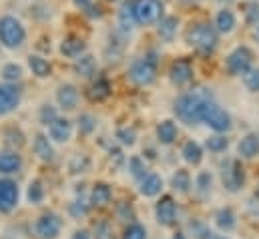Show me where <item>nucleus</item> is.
Returning a JSON list of instances; mask_svg holds the SVG:
<instances>
[{"label": "nucleus", "instance_id": "nucleus-35", "mask_svg": "<svg viewBox=\"0 0 259 239\" xmlns=\"http://www.w3.org/2000/svg\"><path fill=\"white\" fill-rule=\"evenodd\" d=\"M89 167H91V159H89L84 153H76V155L70 159V163H68V169H70V173H72V175L87 173V171H89Z\"/></svg>", "mask_w": 259, "mask_h": 239}, {"label": "nucleus", "instance_id": "nucleus-41", "mask_svg": "<svg viewBox=\"0 0 259 239\" xmlns=\"http://www.w3.org/2000/svg\"><path fill=\"white\" fill-rule=\"evenodd\" d=\"M91 211V205L80 197V199H74L70 205H68V213L74 217V219H80V217H84L87 213Z\"/></svg>", "mask_w": 259, "mask_h": 239}, {"label": "nucleus", "instance_id": "nucleus-42", "mask_svg": "<svg viewBox=\"0 0 259 239\" xmlns=\"http://www.w3.org/2000/svg\"><path fill=\"white\" fill-rule=\"evenodd\" d=\"M211 185H213V175H211L209 171H201V173L197 175L195 187H197V191H199L201 195H207V193L211 191Z\"/></svg>", "mask_w": 259, "mask_h": 239}, {"label": "nucleus", "instance_id": "nucleus-39", "mask_svg": "<svg viewBox=\"0 0 259 239\" xmlns=\"http://www.w3.org/2000/svg\"><path fill=\"white\" fill-rule=\"evenodd\" d=\"M129 171H131V175H133V179H137V181H141L149 171H147V167H145V161L141 159V157H131L129 159Z\"/></svg>", "mask_w": 259, "mask_h": 239}, {"label": "nucleus", "instance_id": "nucleus-7", "mask_svg": "<svg viewBox=\"0 0 259 239\" xmlns=\"http://www.w3.org/2000/svg\"><path fill=\"white\" fill-rule=\"evenodd\" d=\"M221 181H223V187L229 193H239L243 189V185H245V169H243L239 159H231V161H227L223 165Z\"/></svg>", "mask_w": 259, "mask_h": 239}, {"label": "nucleus", "instance_id": "nucleus-22", "mask_svg": "<svg viewBox=\"0 0 259 239\" xmlns=\"http://www.w3.org/2000/svg\"><path fill=\"white\" fill-rule=\"evenodd\" d=\"M72 70L80 78H93L97 74V60H95V57H91V55H80L78 59H74Z\"/></svg>", "mask_w": 259, "mask_h": 239}, {"label": "nucleus", "instance_id": "nucleus-23", "mask_svg": "<svg viewBox=\"0 0 259 239\" xmlns=\"http://www.w3.org/2000/svg\"><path fill=\"white\" fill-rule=\"evenodd\" d=\"M177 135H179V129H177L175 121L165 119L157 125V141L161 145H173L175 139H177Z\"/></svg>", "mask_w": 259, "mask_h": 239}, {"label": "nucleus", "instance_id": "nucleus-33", "mask_svg": "<svg viewBox=\"0 0 259 239\" xmlns=\"http://www.w3.org/2000/svg\"><path fill=\"white\" fill-rule=\"evenodd\" d=\"M205 147L211 153H225L227 147H229V139L225 137V133H217V135H213L205 141Z\"/></svg>", "mask_w": 259, "mask_h": 239}, {"label": "nucleus", "instance_id": "nucleus-44", "mask_svg": "<svg viewBox=\"0 0 259 239\" xmlns=\"http://www.w3.org/2000/svg\"><path fill=\"white\" fill-rule=\"evenodd\" d=\"M93 239H115V229L109 221H99L95 227V235Z\"/></svg>", "mask_w": 259, "mask_h": 239}, {"label": "nucleus", "instance_id": "nucleus-24", "mask_svg": "<svg viewBox=\"0 0 259 239\" xmlns=\"http://www.w3.org/2000/svg\"><path fill=\"white\" fill-rule=\"evenodd\" d=\"M237 151L243 159H253L259 155V135L257 133H247L239 145H237Z\"/></svg>", "mask_w": 259, "mask_h": 239}, {"label": "nucleus", "instance_id": "nucleus-37", "mask_svg": "<svg viewBox=\"0 0 259 239\" xmlns=\"http://www.w3.org/2000/svg\"><path fill=\"white\" fill-rule=\"evenodd\" d=\"M189 231H191V235H193L195 239H211L213 237V231H211L209 225L203 223L201 219H193V221L189 223Z\"/></svg>", "mask_w": 259, "mask_h": 239}, {"label": "nucleus", "instance_id": "nucleus-18", "mask_svg": "<svg viewBox=\"0 0 259 239\" xmlns=\"http://www.w3.org/2000/svg\"><path fill=\"white\" fill-rule=\"evenodd\" d=\"M78 89L74 85H61L57 91V103L63 111H74L78 105Z\"/></svg>", "mask_w": 259, "mask_h": 239}, {"label": "nucleus", "instance_id": "nucleus-38", "mask_svg": "<svg viewBox=\"0 0 259 239\" xmlns=\"http://www.w3.org/2000/svg\"><path fill=\"white\" fill-rule=\"evenodd\" d=\"M76 123H78L76 127H78V133L80 135H93L95 129H97V119L93 115H89V113H82Z\"/></svg>", "mask_w": 259, "mask_h": 239}, {"label": "nucleus", "instance_id": "nucleus-19", "mask_svg": "<svg viewBox=\"0 0 259 239\" xmlns=\"http://www.w3.org/2000/svg\"><path fill=\"white\" fill-rule=\"evenodd\" d=\"M111 93H113V87H111L109 78H105V76L95 78V81L91 83L89 91H87V95H89V99H91L93 103H101V101L109 99V97H111Z\"/></svg>", "mask_w": 259, "mask_h": 239}, {"label": "nucleus", "instance_id": "nucleus-21", "mask_svg": "<svg viewBox=\"0 0 259 239\" xmlns=\"http://www.w3.org/2000/svg\"><path fill=\"white\" fill-rule=\"evenodd\" d=\"M139 191L143 197H157L163 191V177L157 173H147L139 181Z\"/></svg>", "mask_w": 259, "mask_h": 239}, {"label": "nucleus", "instance_id": "nucleus-36", "mask_svg": "<svg viewBox=\"0 0 259 239\" xmlns=\"http://www.w3.org/2000/svg\"><path fill=\"white\" fill-rule=\"evenodd\" d=\"M0 74H2L4 83H16V81L22 78V66L16 64V62H8V64L2 66V72Z\"/></svg>", "mask_w": 259, "mask_h": 239}, {"label": "nucleus", "instance_id": "nucleus-56", "mask_svg": "<svg viewBox=\"0 0 259 239\" xmlns=\"http://www.w3.org/2000/svg\"><path fill=\"white\" fill-rule=\"evenodd\" d=\"M109 2H117V0H109Z\"/></svg>", "mask_w": 259, "mask_h": 239}, {"label": "nucleus", "instance_id": "nucleus-12", "mask_svg": "<svg viewBox=\"0 0 259 239\" xmlns=\"http://www.w3.org/2000/svg\"><path fill=\"white\" fill-rule=\"evenodd\" d=\"M155 217H157V223L163 225V227H171L175 223L177 205H175V199L171 195H163L157 201V205H155Z\"/></svg>", "mask_w": 259, "mask_h": 239}, {"label": "nucleus", "instance_id": "nucleus-10", "mask_svg": "<svg viewBox=\"0 0 259 239\" xmlns=\"http://www.w3.org/2000/svg\"><path fill=\"white\" fill-rule=\"evenodd\" d=\"M253 66V53L247 47H237L229 57H227V70L233 76L245 74Z\"/></svg>", "mask_w": 259, "mask_h": 239}, {"label": "nucleus", "instance_id": "nucleus-52", "mask_svg": "<svg viewBox=\"0 0 259 239\" xmlns=\"http://www.w3.org/2000/svg\"><path fill=\"white\" fill-rule=\"evenodd\" d=\"M171 239H187V237H185V233H175Z\"/></svg>", "mask_w": 259, "mask_h": 239}, {"label": "nucleus", "instance_id": "nucleus-3", "mask_svg": "<svg viewBox=\"0 0 259 239\" xmlns=\"http://www.w3.org/2000/svg\"><path fill=\"white\" fill-rule=\"evenodd\" d=\"M129 81L137 87H149L155 83L157 78V59L155 55H145L141 59H135L131 62L129 72H127Z\"/></svg>", "mask_w": 259, "mask_h": 239}, {"label": "nucleus", "instance_id": "nucleus-14", "mask_svg": "<svg viewBox=\"0 0 259 239\" xmlns=\"http://www.w3.org/2000/svg\"><path fill=\"white\" fill-rule=\"evenodd\" d=\"M22 155L16 149H2L0 151V175L8 177L22 169Z\"/></svg>", "mask_w": 259, "mask_h": 239}, {"label": "nucleus", "instance_id": "nucleus-16", "mask_svg": "<svg viewBox=\"0 0 259 239\" xmlns=\"http://www.w3.org/2000/svg\"><path fill=\"white\" fill-rule=\"evenodd\" d=\"M32 149H34V155L42 161V163H53L55 161V147H53V141L49 139V135L45 133H36L34 139H32Z\"/></svg>", "mask_w": 259, "mask_h": 239}, {"label": "nucleus", "instance_id": "nucleus-45", "mask_svg": "<svg viewBox=\"0 0 259 239\" xmlns=\"http://www.w3.org/2000/svg\"><path fill=\"white\" fill-rule=\"evenodd\" d=\"M243 83L251 93H259V68L251 66L245 74H243Z\"/></svg>", "mask_w": 259, "mask_h": 239}, {"label": "nucleus", "instance_id": "nucleus-17", "mask_svg": "<svg viewBox=\"0 0 259 239\" xmlns=\"http://www.w3.org/2000/svg\"><path fill=\"white\" fill-rule=\"evenodd\" d=\"M49 137L53 143H68L72 137V123L65 117H57L49 125Z\"/></svg>", "mask_w": 259, "mask_h": 239}, {"label": "nucleus", "instance_id": "nucleus-20", "mask_svg": "<svg viewBox=\"0 0 259 239\" xmlns=\"http://www.w3.org/2000/svg\"><path fill=\"white\" fill-rule=\"evenodd\" d=\"M59 51H61V55L66 57V59H78L80 55H84V51H87V43H84L82 38L70 34V36L63 38Z\"/></svg>", "mask_w": 259, "mask_h": 239}, {"label": "nucleus", "instance_id": "nucleus-31", "mask_svg": "<svg viewBox=\"0 0 259 239\" xmlns=\"http://www.w3.org/2000/svg\"><path fill=\"white\" fill-rule=\"evenodd\" d=\"M171 187L177 193H189L191 191V175H189V171H185V169L175 171L173 177H171Z\"/></svg>", "mask_w": 259, "mask_h": 239}, {"label": "nucleus", "instance_id": "nucleus-51", "mask_svg": "<svg viewBox=\"0 0 259 239\" xmlns=\"http://www.w3.org/2000/svg\"><path fill=\"white\" fill-rule=\"evenodd\" d=\"M72 2H74V6H78V8H82V10L93 4V0H72Z\"/></svg>", "mask_w": 259, "mask_h": 239}, {"label": "nucleus", "instance_id": "nucleus-2", "mask_svg": "<svg viewBox=\"0 0 259 239\" xmlns=\"http://www.w3.org/2000/svg\"><path fill=\"white\" fill-rule=\"evenodd\" d=\"M185 41L201 55H211L219 45V32L209 22H195L187 28Z\"/></svg>", "mask_w": 259, "mask_h": 239}, {"label": "nucleus", "instance_id": "nucleus-5", "mask_svg": "<svg viewBox=\"0 0 259 239\" xmlns=\"http://www.w3.org/2000/svg\"><path fill=\"white\" fill-rule=\"evenodd\" d=\"M133 12L137 24L153 26L163 18V2L161 0H133Z\"/></svg>", "mask_w": 259, "mask_h": 239}, {"label": "nucleus", "instance_id": "nucleus-54", "mask_svg": "<svg viewBox=\"0 0 259 239\" xmlns=\"http://www.w3.org/2000/svg\"><path fill=\"white\" fill-rule=\"evenodd\" d=\"M255 195L259 197V185H257V189H255Z\"/></svg>", "mask_w": 259, "mask_h": 239}, {"label": "nucleus", "instance_id": "nucleus-9", "mask_svg": "<svg viewBox=\"0 0 259 239\" xmlns=\"http://www.w3.org/2000/svg\"><path fill=\"white\" fill-rule=\"evenodd\" d=\"M20 201V189L18 183L10 177H2L0 179V213L8 215L16 209Z\"/></svg>", "mask_w": 259, "mask_h": 239}, {"label": "nucleus", "instance_id": "nucleus-34", "mask_svg": "<svg viewBox=\"0 0 259 239\" xmlns=\"http://www.w3.org/2000/svg\"><path fill=\"white\" fill-rule=\"evenodd\" d=\"M4 139H6V145H8V149H20L22 145H24V133L20 131V129H16V127H8L6 131H4Z\"/></svg>", "mask_w": 259, "mask_h": 239}, {"label": "nucleus", "instance_id": "nucleus-27", "mask_svg": "<svg viewBox=\"0 0 259 239\" xmlns=\"http://www.w3.org/2000/svg\"><path fill=\"white\" fill-rule=\"evenodd\" d=\"M181 155H183L185 163L197 167V165H201V161H203V147H201L197 141H187V143L183 145V149H181Z\"/></svg>", "mask_w": 259, "mask_h": 239}, {"label": "nucleus", "instance_id": "nucleus-32", "mask_svg": "<svg viewBox=\"0 0 259 239\" xmlns=\"http://www.w3.org/2000/svg\"><path fill=\"white\" fill-rule=\"evenodd\" d=\"M45 195H47V191H45L42 181H40V179L30 181L28 191H26V199H28V203L38 205V203H42V201H45Z\"/></svg>", "mask_w": 259, "mask_h": 239}, {"label": "nucleus", "instance_id": "nucleus-43", "mask_svg": "<svg viewBox=\"0 0 259 239\" xmlns=\"http://www.w3.org/2000/svg\"><path fill=\"white\" fill-rule=\"evenodd\" d=\"M57 117H59L57 109H55L53 105H49V103H47V105H42V107H40V111H38V123H40V125H45V127H49V125L57 119Z\"/></svg>", "mask_w": 259, "mask_h": 239}, {"label": "nucleus", "instance_id": "nucleus-26", "mask_svg": "<svg viewBox=\"0 0 259 239\" xmlns=\"http://www.w3.org/2000/svg\"><path fill=\"white\" fill-rule=\"evenodd\" d=\"M235 24H237V18H235V14L229 8H223V10L217 12V16H215V28H217V32L229 34L235 28Z\"/></svg>", "mask_w": 259, "mask_h": 239}, {"label": "nucleus", "instance_id": "nucleus-29", "mask_svg": "<svg viewBox=\"0 0 259 239\" xmlns=\"http://www.w3.org/2000/svg\"><path fill=\"white\" fill-rule=\"evenodd\" d=\"M28 66H30L32 74L38 76V78H47V76L53 74V66H51V62H49L47 59H42L40 55H30V57H28Z\"/></svg>", "mask_w": 259, "mask_h": 239}, {"label": "nucleus", "instance_id": "nucleus-55", "mask_svg": "<svg viewBox=\"0 0 259 239\" xmlns=\"http://www.w3.org/2000/svg\"><path fill=\"white\" fill-rule=\"evenodd\" d=\"M221 2H231V0H221Z\"/></svg>", "mask_w": 259, "mask_h": 239}, {"label": "nucleus", "instance_id": "nucleus-48", "mask_svg": "<svg viewBox=\"0 0 259 239\" xmlns=\"http://www.w3.org/2000/svg\"><path fill=\"white\" fill-rule=\"evenodd\" d=\"M117 215L123 219V221H135V211H133V207H131L129 203H121L119 207H117Z\"/></svg>", "mask_w": 259, "mask_h": 239}, {"label": "nucleus", "instance_id": "nucleus-47", "mask_svg": "<svg viewBox=\"0 0 259 239\" xmlns=\"http://www.w3.org/2000/svg\"><path fill=\"white\" fill-rule=\"evenodd\" d=\"M117 139H119V143H121V145H125V147H133V145H135V141H137V133H135V129L123 127V129H119V131H117Z\"/></svg>", "mask_w": 259, "mask_h": 239}, {"label": "nucleus", "instance_id": "nucleus-1", "mask_svg": "<svg viewBox=\"0 0 259 239\" xmlns=\"http://www.w3.org/2000/svg\"><path fill=\"white\" fill-rule=\"evenodd\" d=\"M211 101H215L213 93L205 87H197V89H191L177 97V101L173 103V111L181 123L193 127V125L201 123L203 111H205L207 103H211Z\"/></svg>", "mask_w": 259, "mask_h": 239}, {"label": "nucleus", "instance_id": "nucleus-30", "mask_svg": "<svg viewBox=\"0 0 259 239\" xmlns=\"http://www.w3.org/2000/svg\"><path fill=\"white\" fill-rule=\"evenodd\" d=\"M135 24H137V20H135V12H133V0H127L119 10V26L123 32H131Z\"/></svg>", "mask_w": 259, "mask_h": 239}, {"label": "nucleus", "instance_id": "nucleus-46", "mask_svg": "<svg viewBox=\"0 0 259 239\" xmlns=\"http://www.w3.org/2000/svg\"><path fill=\"white\" fill-rule=\"evenodd\" d=\"M121 239H147V229L141 223H135L133 221L129 227L125 229V233H123Z\"/></svg>", "mask_w": 259, "mask_h": 239}, {"label": "nucleus", "instance_id": "nucleus-8", "mask_svg": "<svg viewBox=\"0 0 259 239\" xmlns=\"http://www.w3.org/2000/svg\"><path fill=\"white\" fill-rule=\"evenodd\" d=\"M61 231H63V219L53 211L42 213L34 223V233L38 239H57Z\"/></svg>", "mask_w": 259, "mask_h": 239}, {"label": "nucleus", "instance_id": "nucleus-28", "mask_svg": "<svg viewBox=\"0 0 259 239\" xmlns=\"http://www.w3.org/2000/svg\"><path fill=\"white\" fill-rule=\"evenodd\" d=\"M157 24H159V28H157L159 36H161L165 43H171V41L175 38V34H177L179 20H177L175 16H165V18H161Z\"/></svg>", "mask_w": 259, "mask_h": 239}, {"label": "nucleus", "instance_id": "nucleus-13", "mask_svg": "<svg viewBox=\"0 0 259 239\" xmlns=\"http://www.w3.org/2000/svg\"><path fill=\"white\" fill-rule=\"evenodd\" d=\"M169 78L175 87H185L193 81V64L187 59L173 60L171 68H169Z\"/></svg>", "mask_w": 259, "mask_h": 239}, {"label": "nucleus", "instance_id": "nucleus-40", "mask_svg": "<svg viewBox=\"0 0 259 239\" xmlns=\"http://www.w3.org/2000/svg\"><path fill=\"white\" fill-rule=\"evenodd\" d=\"M243 16L245 22L249 26H257L259 24V4L257 2H245L243 4Z\"/></svg>", "mask_w": 259, "mask_h": 239}, {"label": "nucleus", "instance_id": "nucleus-53", "mask_svg": "<svg viewBox=\"0 0 259 239\" xmlns=\"http://www.w3.org/2000/svg\"><path fill=\"white\" fill-rule=\"evenodd\" d=\"M211 239H225V237H219V235H213Z\"/></svg>", "mask_w": 259, "mask_h": 239}, {"label": "nucleus", "instance_id": "nucleus-49", "mask_svg": "<svg viewBox=\"0 0 259 239\" xmlns=\"http://www.w3.org/2000/svg\"><path fill=\"white\" fill-rule=\"evenodd\" d=\"M70 239H93V235H91L89 229H76V231L70 235Z\"/></svg>", "mask_w": 259, "mask_h": 239}, {"label": "nucleus", "instance_id": "nucleus-15", "mask_svg": "<svg viewBox=\"0 0 259 239\" xmlns=\"http://www.w3.org/2000/svg\"><path fill=\"white\" fill-rule=\"evenodd\" d=\"M111 199H113V189H111L107 183L99 181V183L93 185L91 195H89V205H91V209H105V207L111 203Z\"/></svg>", "mask_w": 259, "mask_h": 239}, {"label": "nucleus", "instance_id": "nucleus-50", "mask_svg": "<svg viewBox=\"0 0 259 239\" xmlns=\"http://www.w3.org/2000/svg\"><path fill=\"white\" fill-rule=\"evenodd\" d=\"M84 10H87V14H89V16H93V18H95V16H97V18H99V16H103V10H101V6H95V4H91V6H89V8H84Z\"/></svg>", "mask_w": 259, "mask_h": 239}, {"label": "nucleus", "instance_id": "nucleus-11", "mask_svg": "<svg viewBox=\"0 0 259 239\" xmlns=\"http://www.w3.org/2000/svg\"><path fill=\"white\" fill-rule=\"evenodd\" d=\"M20 91L16 89V85L12 83H0V117L10 115L12 111L18 109L20 105Z\"/></svg>", "mask_w": 259, "mask_h": 239}, {"label": "nucleus", "instance_id": "nucleus-6", "mask_svg": "<svg viewBox=\"0 0 259 239\" xmlns=\"http://www.w3.org/2000/svg\"><path fill=\"white\" fill-rule=\"evenodd\" d=\"M201 123H205V125H207L209 129H213L215 133H227V131H231V127H233L231 115H229L223 107H219L215 101L207 103V107H205V111H203V117H201Z\"/></svg>", "mask_w": 259, "mask_h": 239}, {"label": "nucleus", "instance_id": "nucleus-25", "mask_svg": "<svg viewBox=\"0 0 259 239\" xmlns=\"http://www.w3.org/2000/svg\"><path fill=\"white\" fill-rule=\"evenodd\" d=\"M215 225H217L221 231H225V233L233 231V229H235V225H237L235 211H233L231 207H221V209L215 213Z\"/></svg>", "mask_w": 259, "mask_h": 239}, {"label": "nucleus", "instance_id": "nucleus-4", "mask_svg": "<svg viewBox=\"0 0 259 239\" xmlns=\"http://www.w3.org/2000/svg\"><path fill=\"white\" fill-rule=\"evenodd\" d=\"M26 41V28L22 26V22L14 16H2L0 18V45L4 49H20Z\"/></svg>", "mask_w": 259, "mask_h": 239}]
</instances>
